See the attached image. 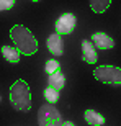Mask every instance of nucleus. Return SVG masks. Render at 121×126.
Instances as JSON below:
<instances>
[{
  "mask_svg": "<svg viewBox=\"0 0 121 126\" xmlns=\"http://www.w3.org/2000/svg\"><path fill=\"white\" fill-rule=\"evenodd\" d=\"M31 2H38V0H31Z\"/></svg>",
  "mask_w": 121,
  "mask_h": 126,
  "instance_id": "17",
  "label": "nucleus"
},
{
  "mask_svg": "<svg viewBox=\"0 0 121 126\" xmlns=\"http://www.w3.org/2000/svg\"><path fill=\"white\" fill-rule=\"evenodd\" d=\"M110 3H111V0H90V8L95 13H103L110 7Z\"/></svg>",
  "mask_w": 121,
  "mask_h": 126,
  "instance_id": "12",
  "label": "nucleus"
},
{
  "mask_svg": "<svg viewBox=\"0 0 121 126\" xmlns=\"http://www.w3.org/2000/svg\"><path fill=\"white\" fill-rule=\"evenodd\" d=\"M47 49L51 51L52 56H62L64 54V41H62L60 34L54 33L47 38Z\"/></svg>",
  "mask_w": 121,
  "mask_h": 126,
  "instance_id": "6",
  "label": "nucleus"
},
{
  "mask_svg": "<svg viewBox=\"0 0 121 126\" xmlns=\"http://www.w3.org/2000/svg\"><path fill=\"white\" fill-rule=\"evenodd\" d=\"M44 69H46L47 74H54L56 70H59V69H60V65H59V62H57L56 59H51V61H47V62H46Z\"/></svg>",
  "mask_w": 121,
  "mask_h": 126,
  "instance_id": "14",
  "label": "nucleus"
},
{
  "mask_svg": "<svg viewBox=\"0 0 121 126\" xmlns=\"http://www.w3.org/2000/svg\"><path fill=\"white\" fill-rule=\"evenodd\" d=\"M92 43H93V46L98 47V49H111L115 46V41L108 36L106 33H93Z\"/></svg>",
  "mask_w": 121,
  "mask_h": 126,
  "instance_id": "7",
  "label": "nucleus"
},
{
  "mask_svg": "<svg viewBox=\"0 0 121 126\" xmlns=\"http://www.w3.org/2000/svg\"><path fill=\"white\" fill-rule=\"evenodd\" d=\"M2 54L8 62L12 64H18L20 62V52L16 51V47H10V46H3L2 47Z\"/></svg>",
  "mask_w": 121,
  "mask_h": 126,
  "instance_id": "11",
  "label": "nucleus"
},
{
  "mask_svg": "<svg viewBox=\"0 0 121 126\" xmlns=\"http://www.w3.org/2000/svg\"><path fill=\"white\" fill-rule=\"evenodd\" d=\"M10 38L16 46V51L25 54V56H31L38 51V41L33 36V33L30 31L23 25H15L10 30Z\"/></svg>",
  "mask_w": 121,
  "mask_h": 126,
  "instance_id": "1",
  "label": "nucleus"
},
{
  "mask_svg": "<svg viewBox=\"0 0 121 126\" xmlns=\"http://www.w3.org/2000/svg\"><path fill=\"white\" fill-rule=\"evenodd\" d=\"M0 100H2V98H0Z\"/></svg>",
  "mask_w": 121,
  "mask_h": 126,
  "instance_id": "18",
  "label": "nucleus"
},
{
  "mask_svg": "<svg viewBox=\"0 0 121 126\" xmlns=\"http://www.w3.org/2000/svg\"><path fill=\"white\" fill-rule=\"evenodd\" d=\"M97 49L93 46V43L89 39H84L82 41V59L89 64H95L97 62Z\"/></svg>",
  "mask_w": 121,
  "mask_h": 126,
  "instance_id": "8",
  "label": "nucleus"
},
{
  "mask_svg": "<svg viewBox=\"0 0 121 126\" xmlns=\"http://www.w3.org/2000/svg\"><path fill=\"white\" fill-rule=\"evenodd\" d=\"M84 116H85V121L89 123V125H92V126H102L103 123H105V118L98 111H95V110H85Z\"/></svg>",
  "mask_w": 121,
  "mask_h": 126,
  "instance_id": "10",
  "label": "nucleus"
},
{
  "mask_svg": "<svg viewBox=\"0 0 121 126\" xmlns=\"http://www.w3.org/2000/svg\"><path fill=\"white\" fill-rule=\"evenodd\" d=\"M93 77L103 84L121 85V69L115 65H98L93 70Z\"/></svg>",
  "mask_w": 121,
  "mask_h": 126,
  "instance_id": "3",
  "label": "nucleus"
},
{
  "mask_svg": "<svg viewBox=\"0 0 121 126\" xmlns=\"http://www.w3.org/2000/svg\"><path fill=\"white\" fill-rule=\"evenodd\" d=\"M77 18L74 13H64L60 15L59 20L56 21V33L57 34H70L75 28Z\"/></svg>",
  "mask_w": 121,
  "mask_h": 126,
  "instance_id": "5",
  "label": "nucleus"
},
{
  "mask_svg": "<svg viewBox=\"0 0 121 126\" xmlns=\"http://www.w3.org/2000/svg\"><path fill=\"white\" fill-rule=\"evenodd\" d=\"M64 84H65V77H64V74L60 72V69L56 70L54 74H49V87H51V89L59 92V90L64 87Z\"/></svg>",
  "mask_w": 121,
  "mask_h": 126,
  "instance_id": "9",
  "label": "nucleus"
},
{
  "mask_svg": "<svg viewBox=\"0 0 121 126\" xmlns=\"http://www.w3.org/2000/svg\"><path fill=\"white\" fill-rule=\"evenodd\" d=\"M13 5H15V0H0V12L10 10Z\"/></svg>",
  "mask_w": 121,
  "mask_h": 126,
  "instance_id": "15",
  "label": "nucleus"
},
{
  "mask_svg": "<svg viewBox=\"0 0 121 126\" xmlns=\"http://www.w3.org/2000/svg\"><path fill=\"white\" fill-rule=\"evenodd\" d=\"M38 123L39 126H60L62 120L56 107L52 105H43L38 111Z\"/></svg>",
  "mask_w": 121,
  "mask_h": 126,
  "instance_id": "4",
  "label": "nucleus"
},
{
  "mask_svg": "<svg viewBox=\"0 0 121 126\" xmlns=\"http://www.w3.org/2000/svg\"><path fill=\"white\" fill-rule=\"evenodd\" d=\"M43 95H44V98H46L49 103H56L57 100H59V92L54 89H51V87H47L44 92H43Z\"/></svg>",
  "mask_w": 121,
  "mask_h": 126,
  "instance_id": "13",
  "label": "nucleus"
},
{
  "mask_svg": "<svg viewBox=\"0 0 121 126\" xmlns=\"http://www.w3.org/2000/svg\"><path fill=\"white\" fill-rule=\"evenodd\" d=\"M60 126H75V125H74V123H72V121H65V123H62V125H60Z\"/></svg>",
  "mask_w": 121,
  "mask_h": 126,
  "instance_id": "16",
  "label": "nucleus"
},
{
  "mask_svg": "<svg viewBox=\"0 0 121 126\" xmlns=\"http://www.w3.org/2000/svg\"><path fill=\"white\" fill-rule=\"evenodd\" d=\"M10 102L15 110H20V111H28L31 108V94L25 80H16L10 87Z\"/></svg>",
  "mask_w": 121,
  "mask_h": 126,
  "instance_id": "2",
  "label": "nucleus"
}]
</instances>
